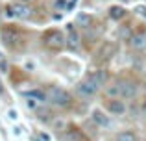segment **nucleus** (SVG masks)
Here are the masks:
<instances>
[{
    "mask_svg": "<svg viewBox=\"0 0 146 141\" xmlns=\"http://www.w3.org/2000/svg\"><path fill=\"white\" fill-rule=\"evenodd\" d=\"M26 106H28V108H32V110H35L37 100H33V98H28V100H26Z\"/></svg>",
    "mask_w": 146,
    "mask_h": 141,
    "instance_id": "obj_16",
    "label": "nucleus"
},
{
    "mask_svg": "<svg viewBox=\"0 0 146 141\" xmlns=\"http://www.w3.org/2000/svg\"><path fill=\"white\" fill-rule=\"evenodd\" d=\"M30 13H32V9H30V6H26L24 2H15L13 6H11V15L17 19H28Z\"/></svg>",
    "mask_w": 146,
    "mask_h": 141,
    "instance_id": "obj_5",
    "label": "nucleus"
},
{
    "mask_svg": "<svg viewBox=\"0 0 146 141\" xmlns=\"http://www.w3.org/2000/svg\"><path fill=\"white\" fill-rule=\"evenodd\" d=\"M93 121L98 124V126H104V128L111 126V121H109V117H107L106 113L102 112V110H98V108H94V110H93Z\"/></svg>",
    "mask_w": 146,
    "mask_h": 141,
    "instance_id": "obj_7",
    "label": "nucleus"
},
{
    "mask_svg": "<svg viewBox=\"0 0 146 141\" xmlns=\"http://www.w3.org/2000/svg\"><path fill=\"white\" fill-rule=\"evenodd\" d=\"M22 2H28V0H22Z\"/></svg>",
    "mask_w": 146,
    "mask_h": 141,
    "instance_id": "obj_20",
    "label": "nucleus"
},
{
    "mask_svg": "<svg viewBox=\"0 0 146 141\" xmlns=\"http://www.w3.org/2000/svg\"><path fill=\"white\" fill-rule=\"evenodd\" d=\"M65 37L61 32H57V30H52V32H48L46 35H44V43H46V47L50 48H61L65 45Z\"/></svg>",
    "mask_w": 146,
    "mask_h": 141,
    "instance_id": "obj_4",
    "label": "nucleus"
},
{
    "mask_svg": "<svg viewBox=\"0 0 146 141\" xmlns=\"http://www.w3.org/2000/svg\"><path fill=\"white\" fill-rule=\"evenodd\" d=\"M76 6H78V0H68V4H67V11H72Z\"/></svg>",
    "mask_w": 146,
    "mask_h": 141,
    "instance_id": "obj_14",
    "label": "nucleus"
},
{
    "mask_svg": "<svg viewBox=\"0 0 146 141\" xmlns=\"http://www.w3.org/2000/svg\"><path fill=\"white\" fill-rule=\"evenodd\" d=\"M46 98H48V102H52V104L56 106V108H67V106H70V102H72L70 93H68L67 89H63V87H57V86L48 87Z\"/></svg>",
    "mask_w": 146,
    "mask_h": 141,
    "instance_id": "obj_2",
    "label": "nucleus"
},
{
    "mask_svg": "<svg viewBox=\"0 0 146 141\" xmlns=\"http://www.w3.org/2000/svg\"><path fill=\"white\" fill-rule=\"evenodd\" d=\"M100 82L96 78H94L93 74L89 76V78H85L83 82H80L78 84V87H76V91H78L82 97H93V95H96L98 91H100Z\"/></svg>",
    "mask_w": 146,
    "mask_h": 141,
    "instance_id": "obj_3",
    "label": "nucleus"
},
{
    "mask_svg": "<svg viewBox=\"0 0 146 141\" xmlns=\"http://www.w3.org/2000/svg\"><path fill=\"white\" fill-rule=\"evenodd\" d=\"M129 45L137 50L141 48H146V33H135V35L129 37Z\"/></svg>",
    "mask_w": 146,
    "mask_h": 141,
    "instance_id": "obj_8",
    "label": "nucleus"
},
{
    "mask_svg": "<svg viewBox=\"0 0 146 141\" xmlns=\"http://www.w3.org/2000/svg\"><path fill=\"white\" fill-rule=\"evenodd\" d=\"M124 15H126V9H124V7H120V6H113V7H109V17H111V19H115V21L122 19Z\"/></svg>",
    "mask_w": 146,
    "mask_h": 141,
    "instance_id": "obj_11",
    "label": "nucleus"
},
{
    "mask_svg": "<svg viewBox=\"0 0 146 141\" xmlns=\"http://www.w3.org/2000/svg\"><path fill=\"white\" fill-rule=\"evenodd\" d=\"M122 2H128V0H122Z\"/></svg>",
    "mask_w": 146,
    "mask_h": 141,
    "instance_id": "obj_21",
    "label": "nucleus"
},
{
    "mask_svg": "<svg viewBox=\"0 0 146 141\" xmlns=\"http://www.w3.org/2000/svg\"><path fill=\"white\" fill-rule=\"evenodd\" d=\"M41 139H43V141H50V136H48V134H44V132H43V134H41Z\"/></svg>",
    "mask_w": 146,
    "mask_h": 141,
    "instance_id": "obj_17",
    "label": "nucleus"
},
{
    "mask_svg": "<svg viewBox=\"0 0 146 141\" xmlns=\"http://www.w3.org/2000/svg\"><path fill=\"white\" fill-rule=\"evenodd\" d=\"M67 43H68V47H70V48H78V45H80V37H78V33H76L72 28H68Z\"/></svg>",
    "mask_w": 146,
    "mask_h": 141,
    "instance_id": "obj_10",
    "label": "nucleus"
},
{
    "mask_svg": "<svg viewBox=\"0 0 146 141\" xmlns=\"http://www.w3.org/2000/svg\"><path fill=\"white\" fill-rule=\"evenodd\" d=\"M117 141H137V136L133 134V132L124 130V132H120V134L117 136Z\"/></svg>",
    "mask_w": 146,
    "mask_h": 141,
    "instance_id": "obj_12",
    "label": "nucleus"
},
{
    "mask_svg": "<svg viewBox=\"0 0 146 141\" xmlns=\"http://www.w3.org/2000/svg\"><path fill=\"white\" fill-rule=\"evenodd\" d=\"M78 22H80V24H85V26H89L91 19L87 17V15H80V17H78Z\"/></svg>",
    "mask_w": 146,
    "mask_h": 141,
    "instance_id": "obj_13",
    "label": "nucleus"
},
{
    "mask_svg": "<svg viewBox=\"0 0 146 141\" xmlns=\"http://www.w3.org/2000/svg\"><path fill=\"white\" fill-rule=\"evenodd\" d=\"M65 141H76V139H72V138H68V139H65Z\"/></svg>",
    "mask_w": 146,
    "mask_h": 141,
    "instance_id": "obj_19",
    "label": "nucleus"
},
{
    "mask_svg": "<svg viewBox=\"0 0 146 141\" xmlns=\"http://www.w3.org/2000/svg\"><path fill=\"white\" fill-rule=\"evenodd\" d=\"M107 95L113 98H133L137 95V86L129 80H118L111 87H107Z\"/></svg>",
    "mask_w": 146,
    "mask_h": 141,
    "instance_id": "obj_1",
    "label": "nucleus"
},
{
    "mask_svg": "<svg viewBox=\"0 0 146 141\" xmlns=\"http://www.w3.org/2000/svg\"><path fill=\"white\" fill-rule=\"evenodd\" d=\"M24 97H26V98H33V100H37V102H46V100H48V98H46V93H43V91H39V89L26 91Z\"/></svg>",
    "mask_w": 146,
    "mask_h": 141,
    "instance_id": "obj_9",
    "label": "nucleus"
},
{
    "mask_svg": "<svg viewBox=\"0 0 146 141\" xmlns=\"http://www.w3.org/2000/svg\"><path fill=\"white\" fill-rule=\"evenodd\" d=\"M107 112H109L111 115H124L126 113L124 100H120V98H111V100L107 102Z\"/></svg>",
    "mask_w": 146,
    "mask_h": 141,
    "instance_id": "obj_6",
    "label": "nucleus"
},
{
    "mask_svg": "<svg viewBox=\"0 0 146 141\" xmlns=\"http://www.w3.org/2000/svg\"><path fill=\"white\" fill-rule=\"evenodd\" d=\"M7 117H9L11 121H17L19 119V113L15 112V110H9V112H7Z\"/></svg>",
    "mask_w": 146,
    "mask_h": 141,
    "instance_id": "obj_15",
    "label": "nucleus"
},
{
    "mask_svg": "<svg viewBox=\"0 0 146 141\" xmlns=\"http://www.w3.org/2000/svg\"><path fill=\"white\" fill-rule=\"evenodd\" d=\"M143 113H144V115H146V100L143 102Z\"/></svg>",
    "mask_w": 146,
    "mask_h": 141,
    "instance_id": "obj_18",
    "label": "nucleus"
}]
</instances>
